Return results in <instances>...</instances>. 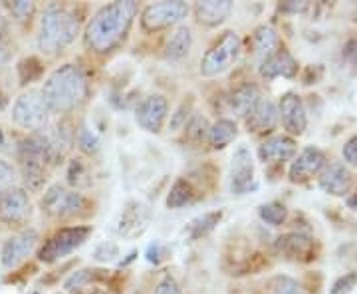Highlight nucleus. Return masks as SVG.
<instances>
[{"label":"nucleus","mask_w":357,"mask_h":294,"mask_svg":"<svg viewBox=\"0 0 357 294\" xmlns=\"http://www.w3.org/2000/svg\"><path fill=\"white\" fill-rule=\"evenodd\" d=\"M192 199H195V189H192L191 183L185 179H177L175 185L171 187V191H169L167 207L169 209H181L185 205L192 203Z\"/></svg>","instance_id":"26"},{"label":"nucleus","mask_w":357,"mask_h":294,"mask_svg":"<svg viewBox=\"0 0 357 294\" xmlns=\"http://www.w3.org/2000/svg\"><path fill=\"white\" fill-rule=\"evenodd\" d=\"M272 291L274 294H304L300 291L298 282L288 279V277H278L272 281Z\"/></svg>","instance_id":"36"},{"label":"nucleus","mask_w":357,"mask_h":294,"mask_svg":"<svg viewBox=\"0 0 357 294\" xmlns=\"http://www.w3.org/2000/svg\"><path fill=\"white\" fill-rule=\"evenodd\" d=\"M255 163L252 155L246 145H241L232 155V166H230V189L236 195L248 193L255 189Z\"/></svg>","instance_id":"12"},{"label":"nucleus","mask_w":357,"mask_h":294,"mask_svg":"<svg viewBox=\"0 0 357 294\" xmlns=\"http://www.w3.org/2000/svg\"><path fill=\"white\" fill-rule=\"evenodd\" d=\"M238 54H241V36L232 30L225 32L222 38L203 56L201 74L206 78H215L227 72L230 66L236 62Z\"/></svg>","instance_id":"6"},{"label":"nucleus","mask_w":357,"mask_h":294,"mask_svg":"<svg viewBox=\"0 0 357 294\" xmlns=\"http://www.w3.org/2000/svg\"><path fill=\"white\" fill-rule=\"evenodd\" d=\"M260 100H262V94H260V88L256 84H243L230 94L229 105L234 114L246 117Z\"/></svg>","instance_id":"22"},{"label":"nucleus","mask_w":357,"mask_h":294,"mask_svg":"<svg viewBox=\"0 0 357 294\" xmlns=\"http://www.w3.org/2000/svg\"><path fill=\"white\" fill-rule=\"evenodd\" d=\"M244 119H246L248 131H252V133H268V131H272V129L276 128V124H278V108L274 105L272 100L262 98Z\"/></svg>","instance_id":"17"},{"label":"nucleus","mask_w":357,"mask_h":294,"mask_svg":"<svg viewBox=\"0 0 357 294\" xmlns=\"http://www.w3.org/2000/svg\"><path fill=\"white\" fill-rule=\"evenodd\" d=\"M40 94L50 112L68 114L86 102L88 80L76 64H64L52 72Z\"/></svg>","instance_id":"2"},{"label":"nucleus","mask_w":357,"mask_h":294,"mask_svg":"<svg viewBox=\"0 0 357 294\" xmlns=\"http://www.w3.org/2000/svg\"><path fill=\"white\" fill-rule=\"evenodd\" d=\"M278 117L282 119L284 129L290 135H302L307 128V112L306 105L302 102V98L298 94H284L280 98L278 105Z\"/></svg>","instance_id":"11"},{"label":"nucleus","mask_w":357,"mask_h":294,"mask_svg":"<svg viewBox=\"0 0 357 294\" xmlns=\"http://www.w3.org/2000/svg\"><path fill=\"white\" fill-rule=\"evenodd\" d=\"M232 10L230 0H201L195 4V14L201 24L218 26Z\"/></svg>","instance_id":"21"},{"label":"nucleus","mask_w":357,"mask_h":294,"mask_svg":"<svg viewBox=\"0 0 357 294\" xmlns=\"http://www.w3.org/2000/svg\"><path fill=\"white\" fill-rule=\"evenodd\" d=\"M32 294H38V293H32Z\"/></svg>","instance_id":"52"},{"label":"nucleus","mask_w":357,"mask_h":294,"mask_svg":"<svg viewBox=\"0 0 357 294\" xmlns=\"http://www.w3.org/2000/svg\"><path fill=\"white\" fill-rule=\"evenodd\" d=\"M79 32V20L72 10L62 4H50L42 14L40 20L38 46L46 54H56L64 50L76 40Z\"/></svg>","instance_id":"3"},{"label":"nucleus","mask_w":357,"mask_h":294,"mask_svg":"<svg viewBox=\"0 0 357 294\" xmlns=\"http://www.w3.org/2000/svg\"><path fill=\"white\" fill-rule=\"evenodd\" d=\"M326 167V155L321 149L310 145L306 149H302V154L298 155L292 161L290 167V181L292 183H306L314 175H318Z\"/></svg>","instance_id":"14"},{"label":"nucleus","mask_w":357,"mask_h":294,"mask_svg":"<svg viewBox=\"0 0 357 294\" xmlns=\"http://www.w3.org/2000/svg\"><path fill=\"white\" fill-rule=\"evenodd\" d=\"M161 251H163V247L159 243L151 244V247L147 249V260H149V263H155V265L161 263V258H163V256H161Z\"/></svg>","instance_id":"43"},{"label":"nucleus","mask_w":357,"mask_h":294,"mask_svg":"<svg viewBox=\"0 0 357 294\" xmlns=\"http://www.w3.org/2000/svg\"><path fill=\"white\" fill-rule=\"evenodd\" d=\"M117 244L114 243H103L96 249V258L98 260H112L114 256H117Z\"/></svg>","instance_id":"41"},{"label":"nucleus","mask_w":357,"mask_h":294,"mask_svg":"<svg viewBox=\"0 0 357 294\" xmlns=\"http://www.w3.org/2000/svg\"><path fill=\"white\" fill-rule=\"evenodd\" d=\"M280 8L284 13H304L307 8V2H286V4H280Z\"/></svg>","instance_id":"44"},{"label":"nucleus","mask_w":357,"mask_h":294,"mask_svg":"<svg viewBox=\"0 0 357 294\" xmlns=\"http://www.w3.org/2000/svg\"><path fill=\"white\" fill-rule=\"evenodd\" d=\"M191 46H192L191 28L181 26V28H177V30L171 34V38L167 40L165 56L169 58V60H181V58H185V56L191 52Z\"/></svg>","instance_id":"25"},{"label":"nucleus","mask_w":357,"mask_h":294,"mask_svg":"<svg viewBox=\"0 0 357 294\" xmlns=\"http://www.w3.org/2000/svg\"><path fill=\"white\" fill-rule=\"evenodd\" d=\"M153 294H181V286H178V282L171 277V274H167L163 277L159 284L155 286V293Z\"/></svg>","instance_id":"38"},{"label":"nucleus","mask_w":357,"mask_h":294,"mask_svg":"<svg viewBox=\"0 0 357 294\" xmlns=\"http://www.w3.org/2000/svg\"><path fill=\"white\" fill-rule=\"evenodd\" d=\"M4 145V133H2V129H0V147Z\"/></svg>","instance_id":"49"},{"label":"nucleus","mask_w":357,"mask_h":294,"mask_svg":"<svg viewBox=\"0 0 357 294\" xmlns=\"http://www.w3.org/2000/svg\"><path fill=\"white\" fill-rule=\"evenodd\" d=\"M187 14H189L187 2H181V0L155 2V4H149L141 14V26L147 32H157V30L178 24L183 18H187Z\"/></svg>","instance_id":"8"},{"label":"nucleus","mask_w":357,"mask_h":294,"mask_svg":"<svg viewBox=\"0 0 357 294\" xmlns=\"http://www.w3.org/2000/svg\"><path fill=\"white\" fill-rule=\"evenodd\" d=\"M6 102H8V100H6V96L0 91V110H4V108H6Z\"/></svg>","instance_id":"47"},{"label":"nucleus","mask_w":357,"mask_h":294,"mask_svg":"<svg viewBox=\"0 0 357 294\" xmlns=\"http://www.w3.org/2000/svg\"><path fill=\"white\" fill-rule=\"evenodd\" d=\"M68 181L70 185H74L76 189H86L91 185V171L82 159H74L68 169Z\"/></svg>","instance_id":"27"},{"label":"nucleus","mask_w":357,"mask_h":294,"mask_svg":"<svg viewBox=\"0 0 357 294\" xmlns=\"http://www.w3.org/2000/svg\"><path fill=\"white\" fill-rule=\"evenodd\" d=\"M30 215V197L20 187H10L0 195V221L20 225Z\"/></svg>","instance_id":"13"},{"label":"nucleus","mask_w":357,"mask_h":294,"mask_svg":"<svg viewBox=\"0 0 357 294\" xmlns=\"http://www.w3.org/2000/svg\"><path fill=\"white\" fill-rule=\"evenodd\" d=\"M252 46H255L256 58H260L264 62L278 52V46H280L278 32L272 26H258L255 30V36H252Z\"/></svg>","instance_id":"23"},{"label":"nucleus","mask_w":357,"mask_h":294,"mask_svg":"<svg viewBox=\"0 0 357 294\" xmlns=\"http://www.w3.org/2000/svg\"><path fill=\"white\" fill-rule=\"evenodd\" d=\"M84 207H86L84 195L64 189L62 185H52L42 197V209L54 219L74 217Z\"/></svg>","instance_id":"9"},{"label":"nucleus","mask_w":357,"mask_h":294,"mask_svg":"<svg viewBox=\"0 0 357 294\" xmlns=\"http://www.w3.org/2000/svg\"><path fill=\"white\" fill-rule=\"evenodd\" d=\"M96 272H98V270H89V269L74 272V274L66 281V291H68V293H76V291H79V288L88 286L89 282L93 281Z\"/></svg>","instance_id":"32"},{"label":"nucleus","mask_w":357,"mask_h":294,"mask_svg":"<svg viewBox=\"0 0 357 294\" xmlns=\"http://www.w3.org/2000/svg\"><path fill=\"white\" fill-rule=\"evenodd\" d=\"M189 110H191V102H183L181 108L177 110V114L173 115L171 119V129H178L183 126H187V115H189Z\"/></svg>","instance_id":"40"},{"label":"nucleus","mask_w":357,"mask_h":294,"mask_svg":"<svg viewBox=\"0 0 357 294\" xmlns=\"http://www.w3.org/2000/svg\"><path fill=\"white\" fill-rule=\"evenodd\" d=\"M356 22H357V8H356Z\"/></svg>","instance_id":"51"},{"label":"nucleus","mask_w":357,"mask_h":294,"mask_svg":"<svg viewBox=\"0 0 357 294\" xmlns=\"http://www.w3.org/2000/svg\"><path fill=\"white\" fill-rule=\"evenodd\" d=\"M344 60H347L349 64L357 66V34L344 44Z\"/></svg>","instance_id":"42"},{"label":"nucleus","mask_w":357,"mask_h":294,"mask_svg":"<svg viewBox=\"0 0 357 294\" xmlns=\"http://www.w3.org/2000/svg\"><path fill=\"white\" fill-rule=\"evenodd\" d=\"M89 294H105V293H103V291H91Z\"/></svg>","instance_id":"50"},{"label":"nucleus","mask_w":357,"mask_h":294,"mask_svg":"<svg viewBox=\"0 0 357 294\" xmlns=\"http://www.w3.org/2000/svg\"><path fill=\"white\" fill-rule=\"evenodd\" d=\"M58 157V147L50 135L34 133L18 145V161L22 166V177L30 189H40L44 185V169Z\"/></svg>","instance_id":"4"},{"label":"nucleus","mask_w":357,"mask_h":294,"mask_svg":"<svg viewBox=\"0 0 357 294\" xmlns=\"http://www.w3.org/2000/svg\"><path fill=\"white\" fill-rule=\"evenodd\" d=\"M222 219V213L220 211H215V213H206L203 217L195 219L191 223V237L192 239H201L206 233L215 229L218 225V221Z\"/></svg>","instance_id":"30"},{"label":"nucleus","mask_w":357,"mask_h":294,"mask_svg":"<svg viewBox=\"0 0 357 294\" xmlns=\"http://www.w3.org/2000/svg\"><path fill=\"white\" fill-rule=\"evenodd\" d=\"M185 133H187V138L191 141H201L203 138H206V131H208V126H206V119H204L203 115H195L191 122L185 126Z\"/></svg>","instance_id":"34"},{"label":"nucleus","mask_w":357,"mask_h":294,"mask_svg":"<svg viewBox=\"0 0 357 294\" xmlns=\"http://www.w3.org/2000/svg\"><path fill=\"white\" fill-rule=\"evenodd\" d=\"M50 110L40 91H26L16 98L13 105V122L18 128L40 129L48 122Z\"/></svg>","instance_id":"7"},{"label":"nucleus","mask_w":357,"mask_h":294,"mask_svg":"<svg viewBox=\"0 0 357 294\" xmlns=\"http://www.w3.org/2000/svg\"><path fill=\"white\" fill-rule=\"evenodd\" d=\"M42 62H40L38 58H34V56H28L24 60H20L18 62V76H20V84H32V82H36L40 76H42Z\"/></svg>","instance_id":"29"},{"label":"nucleus","mask_w":357,"mask_h":294,"mask_svg":"<svg viewBox=\"0 0 357 294\" xmlns=\"http://www.w3.org/2000/svg\"><path fill=\"white\" fill-rule=\"evenodd\" d=\"M89 235H91V227H66V229L54 233L38 251L40 263L52 265L64 256L72 255L76 249H79L88 241Z\"/></svg>","instance_id":"5"},{"label":"nucleus","mask_w":357,"mask_h":294,"mask_svg":"<svg viewBox=\"0 0 357 294\" xmlns=\"http://www.w3.org/2000/svg\"><path fill=\"white\" fill-rule=\"evenodd\" d=\"M260 219L268 223V225H272V227H278L282 225L286 217H288V209H286V205L278 203V201H272V203H266L260 207Z\"/></svg>","instance_id":"28"},{"label":"nucleus","mask_w":357,"mask_h":294,"mask_svg":"<svg viewBox=\"0 0 357 294\" xmlns=\"http://www.w3.org/2000/svg\"><path fill=\"white\" fill-rule=\"evenodd\" d=\"M167 112H169V102L163 96H159V94L149 96L137 108V124L143 129L157 133V131H161L163 124H165Z\"/></svg>","instance_id":"15"},{"label":"nucleus","mask_w":357,"mask_h":294,"mask_svg":"<svg viewBox=\"0 0 357 294\" xmlns=\"http://www.w3.org/2000/svg\"><path fill=\"white\" fill-rule=\"evenodd\" d=\"M137 14V2L119 0L100 8L86 28V44L98 54L112 52L128 34Z\"/></svg>","instance_id":"1"},{"label":"nucleus","mask_w":357,"mask_h":294,"mask_svg":"<svg viewBox=\"0 0 357 294\" xmlns=\"http://www.w3.org/2000/svg\"><path fill=\"white\" fill-rule=\"evenodd\" d=\"M236 138V124L232 119H218L206 131V141L213 149H225Z\"/></svg>","instance_id":"24"},{"label":"nucleus","mask_w":357,"mask_h":294,"mask_svg":"<svg viewBox=\"0 0 357 294\" xmlns=\"http://www.w3.org/2000/svg\"><path fill=\"white\" fill-rule=\"evenodd\" d=\"M38 241V233L34 229H26L22 233L10 237L6 243L2 244V251H0L2 267L4 269H16L18 265H22L26 258L34 253Z\"/></svg>","instance_id":"10"},{"label":"nucleus","mask_w":357,"mask_h":294,"mask_svg":"<svg viewBox=\"0 0 357 294\" xmlns=\"http://www.w3.org/2000/svg\"><path fill=\"white\" fill-rule=\"evenodd\" d=\"M6 6L18 22H30L32 14L36 10L34 2H30V0H14V2H8Z\"/></svg>","instance_id":"31"},{"label":"nucleus","mask_w":357,"mask_h":294,"mask_svg":"<svg viewBox=\"0 0 357 294\" xmlns=\"http://www.w3.org/2000/svg\"><path fill=\"white\" fill-rule=\"evenodd\" d=\"M276 247L288 260L304 263V260L316 258L314 256L316 255V243H314V239H310L304 233H288V235L278 239Z\"/></svg>","instance_id":"16"},{"label":"nucleus","mask_w":357,"mask_h":294,"mask_svg":"<svg viewBox=\"0 0 357 294\" xmlns=\"http://www.w3.org/2000/svg\"><path fill=\"white\" fill-rule=\"evenodd\" d=\"M77 143H79V147H82V152H86V154H96L98 149H100V140L89 131L88 128H82L79 129V135H77Z\"/></svg>","instance_id":"35"},{"label":"nucleus","mask_w":357,"mask_h":294,"mask_svg":"<svg viewBox=\"0 0 357 294\" xmlns=\"http://www.w3.org/2000/svg\"><path fill=\"white\" fill-rule=\"evenodd\" d=\"M298 62L288 50H278L274 56H270L260 64V76L266 80H276V78H294L298 74Z\"/></svg>","instance_id":"20"},{"label":"nucleus","mask_w":357,"mask_h":294,"mask_svg":"<svg viewBox=\"0 0 357 294\" xmlns=\"http://www.w3.org/2000/svg\"><path fill=\"white\" fill-rule=\"evenodd\" d=\"M8 60H10V52H8V48L0 42V66H4Z\"/></svg>","instance_id":"45"},{"label":"nucleus","mask_w":357,"mask_h":294,"mask_svg":"<svg viewBox=\"0 0 357 294\" xmlns=\"http://www.w3.org/2000/svg\"><path fill=\"white\" fill-rule=\"evenodd\" d=\"M294 155H296V141L288 135H274L258 147V157L264 163L290 161Z\"/></svg>","instance_id":"19"},{"label":"nucleus","mask_w":357,"mask_h":294,"mask_svg":"<svg viewBox=\"0 0 357 294\" xmlns=\"http://www.w3.org/2000/svg\"><path fill=\"white\" fill-rule=\"evenodd\" d=\"M357 286V272H345L340 279H335V282L330 288V294H351V291Z\"/></svg>","instance_id":"33"},{"label":"nucleus","mask_w":357,"mask_h":294,"mask_svg":"<svg viewBox=\"0 0 357 294\" xmlns=\"http://www.w3.org/2000/svg\"><path fill=\"white\" fill-rule=\"evenodd\" d=\"M14 177H16V173H14V167L10 166L8 161L0 159V195L10 189Z\"/></svg>","instance_id":"37"},{"label":"nucleus","mask_w":357,"mask_h":294,"mask_svg":"<svg viewBox=\"0 0 357 294\" xmlns=\"http://www.w3.org/2000/svg\"><path fill=\"white\" fill-rule=\"evenodd\" d=\"M344 159L347 166L357 167V135L349 138L344 145Z\"/></svg>","instance_id":"39"},{"label":"nucleus","mask_w":357,"mask_h":294,"mask_svg":"<svg viewBox=\"0 0 357 294\" xmlns=\"http://www.w3.org/2000/svg\"><path fill=\"white\" fill-rule=\"evenodd\" d=\"M6 34V20L2 18V14H0V42H2V36Z\"/></svg>","instance_id":"46"},{"label":"nucleus","mask_w":357,"mask_h":294,"mask_svg":"<svg viewBox=\"0 0 357 294\" xmlns=\"http://www.w3.org/2000/svg\"><path fill=\"white\" fill-rule=\"evenodd\" d=\"M319 187L321 191L330 193L333 197H344L351 187V173L344 163H332L319 175Z\"/></svg>","instance_id":"18"},{"label":"nucleus","mask_w":357,"mask_h":294,"mask_svg":"<svg viewBox=\"0 0 357 294\" xmlns=\"http://www.w3.org/2000/svg\"><path fill=\"white\" fill-rule=\"evenodd\" d=\"M349 205H351V207H354V209L357 211V193L354 195V197H351V199H349Z\"/></svg>","instance_id":"48"}]
</instances>
